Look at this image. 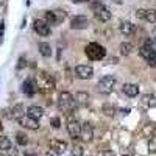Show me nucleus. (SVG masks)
Instances as JSON below:
<instances>
[{"label":"nucleus","instance_id":"f257e3e1","mask_svg":"<svg viewBox=\"0 0 156 156\" xmlns=\"http://www.w3.org/2000/svg\"><path fill=\"white\" fill-rule=\"evenodd\" d=\"M36 84H37V90H41L42 94H51L55 90V87H56L55 80L47 72H39L37 73Z\"/></svg>","mask_w":156,"mask_h":156},{"label":"nucleus","instance_id":"f03ea898","mask_svg":"<svg viewBox=\"0 0 156 156\" xmlns=\"http://www.w3.org/2000/svg\"><path fill=\"white\" fill-rule=\"evenodd\" d=\"M84 51H86V56H87L90 61H100V59H103V58L106 56L105 47H101V45L97 44V42L87 44L86 48H84Z\"/></svg>","mask_w":156,"mask_h":156},{"label":"nucleus","instance_id":"7ed1b4c3","mask_svg":"<svg viewBox=\"0 0 156 156\" xmlns=\"http://www.w3.org/2000/svg\"><path fill=\"white\" fill-rule=\"evenodd\" d=\"M58 106H59V109L64 111V112H72V111L75 109V106H76V100L72 97V94H69V92H66V90H64V92L59 94Z\"/></svg>","mask_w":156,"mask_h":156},{"label":"nucleus","instance_id":"20e7f679","mask_svg":"<svg viewBox=\"0 0 156 156\" xmlns=\"http://www.w3.org/2000/svg\"><path fill=\"white\" fill-rule=\"evenodd\" d=\"M115 83H117V80H115L114 75H105V76H103L101 80L97 83V90H98L100 94L108 95V94H111L112 90H114Z\"/></svg>","mask_w":156,"mask_h":156},{"label":"nucleus","instance_id":"39448f33","mask_svg":"<svg viewBox=\"0 0 156 156\" xmlns=\"http://www.w3.org/2000/svg\"><path fill=\"white\" fill-rule=\"evenodd\" d=\"M139 55L144 58L151 67H156V50L153 48V42H151V41H148L145 45L140 47Z\"/></svg>","mask_w":156,"mask_h":156},{"label":"nucleus","instance_id":"423d86ee","mask_svg":"<svg viewBox=\"0 0 156 156\" xmlns=\"http://www.w3.org/2000/svg\"><path fill=\"white\" fill-rule=\"evenodd\" d=\"M66 14L67 12H64L61 9H55V11H45V22L48 25H56V23H61L64 19H66Z\"/></svg>","mask_w":156,"mask_h":156},{"label":"nucleus","instance_id":"0eeeda50","mask_svg":"<svg viewBox=\"0 0 156 156\" xmlns=\"http://www.w3.org/2000/svg\"><path fill=\"white\" fill-rule=\"evenodd\" d=\"M75 75L80 78V80H89L94 75V69L90 66H86V64H80V66L75 67Z\"/></svg>","mask_w":156,"mask_h":156},{"label":"nucleus","instance_id":"6e6552de","mask_svg":"<svg viewBox=\"0 0 156 156\" xmlns=\"http://www.w3.org/2000/svg\"><path fill=\"white\" fill-rule=\"evenodd\" d=\"M80 139L83 142H90L94 139V126L89 122H84L81 125V133H80Z\"/></svg>","mask_w":156,"mask_h":156},{"label":"nucleus","instance_id":"1a4fd4ad","mask_svg":"<svg viewBox=\"0 0 156 156\" xmlns=\"http://www.w3.org/2000/svg\"><path fill=\"white\" fill-rule=\"evenodd\" d=\"M48 148L55 154H62L64 151H66V148H67V144L64 140H59V139H51L48 142Z\"/></svg>","mask_w":156,"mask_h":156},{"label":"nucleus","instance_id":"9d476101","mask_svg":"<svg viewBox=\"0 0 156 156\" xmlns=\"http://www.w3.org/2000/svg\"><path fill=\"white\" fill-rule=\"evenodd\" d=\"M33 27H34V31L39 34V36H48L50 33H51V30H50V25L45 22V20H34V23H33Z\"/></svg>","mask_w":156,"mask_h":156},{"label":"nucleus","instance_id":"9b49d317","mask_svg":"<svg viewBox=\"0 0 156 156\" xmlns=\"http://www.w3.org/2000/svg\"><path fill=\"white\" fill-rule=\"evenodd\" d=\"M17 122H19L20 126L28 128V129H37V128H39V122H37V119H33V117H30V115H22Z\"/></svg>","mask_w":156,"mask_h":156},{"label":"nucleus","instance_id":"f8f14e48","mask_svg":"<svg viewBox=\"0 0 156 156\" xmlns=\"http://www.w3.org/2000/svg\"><path fill=\"white\" fill-rule=\"evenodd\" d=\"M87 25H89V20L84 16H75L70 20V28L72 30H84V28H87Z\"/></svg>","mask_w":156,"mask_h":156},{"label":"nucleus","instance_id":"ddd939ff","mask_svg":"<svg viewBox=\"0 0 156 156\" xmlns=\"http://www.w3.org/2000/svg\"><path fill=\"white\" fill-rule=\"evenodd\" d=\"M67 133L72 139H76L81 133V125L78 123V120H69L67 123Z\"/></svg>","mask_w":156,"mask_h":156},{"label":"nucleus","instance_id":"4468645a","mask_svg":"<svg viewBox=\"0 0 156 156\" xmlns=\"http://www.w3.org/2000/svg\"><path fill=\"white\" fill-rule=\"evenodd\" d=\"M22 90H23V94H25V95L33 97L34 92L37 90V84H36L33 80H25L23 84H22Z\"/></svg>","mask_w":156,"mask_h":156},{"label":"nucleus","instance_id":"2eb2a0df","mask_svg":"<svg viewBox=\"0 0 156 156\" xmlns=\"http://www.w3.org/2000/svg\"><path fill=\"white\" fill-rule=\"evenodd\" d=\"M122 90H123V94L128 95V97L139 95V86L137 84H133V83H125L123 87H122Z\"/></svg>","mask_w":156,"mask_h":156},{"label":"nucleus","instance_id":"dca6fc26","mask_svg":"<svg viewBox=\"0 0 156 156\" xmlns=\"http://www.w3.org/2000/svg\"><path fill=\"white\" fill-rule=\"evenodd\" d=\"M140 105L144 108H156V95L153 94H145L140 98Z\"/></svg>","mask_w":156,"mask_h":156},{"label":"nucleus","instance_id":"f3484780","mask_svg":"<svg viewBox=\"0 0 156 156\" xmlns=\"http://www.w3.org/2000/svg\"><path fill=\"white\" fill-rule=\"evenodd\" d=\"M120 31H122V34H125V36H131V34H134V31H136V25L125 20V22L120 23Z\"/></svg>","mask_w":156,"mask_h":156},{"label":"nucleus","instance_id":"a211bd4d","mask_svg":"<svg viewBox=\"0 0 156 156\" xmlns=\"http://www.w3.org/2000/svg\"><path fill=\"white\" fill-rule=\"evenodd\" d=\"M27 115H30V117H33V119H41V117L44 115V109L41 108V106H36V105H33V106H28V109H27Z\"/></svg>","mask_w":156,"mask_h":156},{"label":"nucleus","instance_id":"6ab92c4d","mask_svg":"<svg viewBox=\"0 0 156 156\" xmlns=\"http://www.w3.org/2000/svg\"><path fill=\"white\" fill-rule=\"evenodd\" d=\"M23 112H25V108H23V105H16V106H12L11 108V114H9V117H12V119H16V120H19L20 117L23 115Z\"/></svg>","mask_w":156,"mask_h":156},{"label":"nucleus","instance_id":"aec40b11","mask_svg":"<svg viewBox=\"0 0 156 156\" xmlns=\"http://www.w3.org/2000/svg\"><path fill=\"white\" fill-rule=\"evenodd\" d=\"M95 17H97L100 22H108V20H111L112 14H111V11H109L108 8H105V9H101V11L95 12Z\"/></svg>","mask_w":156,"mask_h":156},{"label":"nucleus","instance_id":"412c9836","mask_svg":"<svg viewBox=\"0 0 156 156\" xmlns=\"http://www.w3.org/2000/svg\"><path fill=\"white\" fill-rule=\"evenodd\" d=\"M75 100H76V105L80 106H86L89 103V94L87 92H78L75 95Z\"/></svg>","mask_w":156,"mask_h":156},{"label":"nucleus","instance_id":"4be33fe9","mask_svg":"<svg viewBox=\"0 0 156 156\" xmlns=\"http://www.w3.org/2000/svg\"><path fill=\"white\" fill-rule=\"evenodd\" d=\"M39 51H41V55L45 56V58L51 56V47L47 42H39Z\"/></svg>","mask_w":156,"mask_h":156},{"label":"nucleus","instance_id":"5701e85b","mask_svg":"<svg viewBox=\"0 0 156 156\" xmlns=\"http://www.w3.org/2000/svg\"><path fill=\"white\" fill-rule=\"evenodd\" d=\"M11 147H12V144H11L9 137H6V136H0V150L8 151Z\"/></svg>","mask_w":156,"mask_h":156},{"label":"nucleus","instance_id":"b1692460","mask_svg":"<svg viewBox=\"0 0 156 156\" xmlns=\"http://www.w3.org/2000/svg\"><path fill=\"white\" fill-rule=\"evenodd\" d=\"M131 51H133V44H129V42H122L120 44V53L123 56H128Z\"/></svg>","mask_w":156,"mask_h":156},{"label":"nucleus","instance_id":"393cba45","mask_svg":"<svg viewBox=\"0 0 156 156\" xmlns=\"http://www.w3.org/2000/svg\"><path fill=\"white\" fill-rule=\"evenodd\" d=\"M153 133H154V125H151V123L142 128V136L144 137H153Z\"/></svg>","mask_w":156,"mask_h":156},{"label":"nucleus","instance_id":"a878e982","mask_svg":"<svg viewBox=\"0 0 156 156\" xmlns=\"http://www.w3.org/2000/svg\"><path fill=\"white\" fill-rule=\"evenodd\" d=\"M16 142H17L19 145H27V144H28L27 134H23V133H16Z\"/></svg>","mask_w":156,"mask_h":156},{"label":"nucleus","instance_id":"bb28decb","mask_svg":"<svg viewBox=\"0 0 156 156\" xmlns=\"http://www.w3.org/2000/svg\"><path fill=\"white\" fill-rule=\"evenodd\" d=\"M145 20H148L150 23H154L156 22V9H147Z\"/></svg>","mask_w":156,"mask_h":156},{"label":"nucleus","instance_id":"cd10ccee","mask_svg":"<svg viewBox=\"0 0 156 156\" xmlns=\"http://www.w3.org/2000/svg\"><path fill=\"white\" fill-rule=\"evenodd\" d=\"M105 8L106 6L103 5L101 2H92V3H90V9L94 11V14H95V12H98V11H101V9H105Z\"/></svg>","mask_w":156,"mask_h":156},{"label":"nucleus","instance_id":"c85d7f7f","mask_svg":"<svg viewBox=\"0 0 156 156\" xmlns=\"http://www.w3.org/2000/svg\"><path fill=\"white\" fill-rule=\"evenodd\" d=\"M101 111L105 112L108 117H112V115H114V112H115V108H114V106H111V105H103Z\"/></svg>","mask_w":156,"mask_h":156},{"label":"nucleus","instance_id":"c756f323","mask_svg":"<svg viewBox=\"0 0 156 156\" xmlns=\"http://www.w3.org/2000/svg\"><path fill=\"white\" fill-rule=\"evenodd\" d=\"M84 154V148L81 145H73L72 148V156H83Z\"/></svg>","mask_w":156,"mask_h":156},{"label":"nucleus","instance_id":"7c9ffc66","mask_svg":"<svg viewBox=\"0 0 156 156\" xmlns=\"http://www.w3.org/2000/svg\"><path fill=\"white\" fill-rule=\"evenodd\" d=\"M50 123H51V126H53V128H59V126H61V120H59V117H51Z\"/></svg>","mask_w":156,"mask_h":156},{"label":"nucleus","instance_id":"2f4dec72","mask_svg":"<svg viewBox=\"0 0 156 156\" xmlns=\"http://www.w3.org/2000/svg\"><path fill=\"white\" fill-rule=\"evenodd\" d=\"M151 140H150V151L153 153V151H156V136H153V137H150Z\"/></svg>","mask_w":156,"mask_h":156},{"label":"nucleus","instance_id":"473e14b6","mask_svg":"<svg viewBox=\"0 0 156 156\" xmlns=\"http://www.w3.org/2000/svg\"><path fill=\"white\" fill-rule=\"evenodd\" d=\"M145 14H147V9H137L136 11V16L139 19H145Z\"/></svg>","mask_w":156,"mask_h":156},{"label":"nucleus","instance_id":"72a5a7b5","mask_svg":"<svg viewBox=\"0 0 156 156\" xmlns=\"http://www.w3.org/2000/svg\"><path fill=\"white\" fill-rule=\"evenodd\" d=\"M6 153H8V156H17V153H19V151H17V148H16V147H11Z\"/></svg>","mask_w":156,"mask_h":156},{"label":"nucleus","instance_id":"f704fd0d","mask_svg":"<svg viewBox=\"0 0 156 156\" xmlns=\"http://www.w3.org/2000/svg\"><path fill=\"white\" fill-rule=\"evenodd\" d=\"M23 66H25V59H23V58H20V61H19V66H17V67H19V69H22Z\"/></svg>","mask_w":156,"mask_h":156},{"label":"nucleus","instance_id":"c9c22d12","mask_svg":"<svg viewBox=\"0 0 156 156\" xmlns=\"http://www.w3.org/2000/svg\"><path fill=\"white\" fill-rule=\"evenodd\" d=\"M3 30H5V23L2 22L0 23V37H2V34H3Z\"/></svg>","mask_w":156,"mask_h":156},{"label":"nucleus","instance_id":"e433bc0d","mask_svg":"<svg viewBox=\"0 0 156 156\" xmlns=\"http://www.w3.org/2000/svg\"><path fill=\"white\" fill-rule=\"evenodd\" d=\"M23 156H39V154H36V153H30V151H27Z\"/></svg>","mask_w":156,"mask_h":156},{"label":"nucleus","instance_id":"4c0bfd02","mask_svg":"<svg viewBox=\"0 0 156 156\" xmlns=\"http://www.w3.org/2000/svg\"><path fill=\"white\" fill-rule=\"evenodd\" d=\"M73 3H83V2H87V0H72Z\"/></svg>","mask_w":156,"mask_h":156},{"label":"nucleus","instance_id":"58836bf2","mask_svg":"<svg viewBox=\"0 0 156 156\" xmlns=\"http://www.w3.org/2000/svg\"><path fill=\"white\" fill-rule=\"evenodd\" d=\"M153 45H156V39H154V41H153Z\"/></svg>","mask_w":156,"mask_h":156},{"label":"nucleus","instance_id":"ea45409f","mask_svg":"<svg viewBox=\"0 0 156 156\" xmlns=\"http://www.w3.org/2000/svg\"><path fill=\"white\" fill-rule=\"evenodd\" d=\"M153 33H154V36H156V28H154V30H153Z\"/></svg>","mask_w":156,"mask_h":156},{"label":"nucleus","instance_id":"a19ab883","mask_svg":"<svg viewBox=\"0 0 156 156\" xmlns=\"http://www.w3.org/2000/svg\"><path fill=\"white\" fill-rule=\"evenodd\" d=\"M0 129H2V122H0Z\"/></svg>","mask_w":156,"mask_h":156},{"label":"nucleus","instance_id":"79ce46f5","mask_svg":"<svg viewBox=\"0 0 156 156\" xmlns=\"http://www.w3.org/2000/svg\"><path fill=\"white\" fill-rule=\"evenodd\" d=\"M123 156H126V154H123Z\"/></svg>","mask_w":156,"mask_h":156},{"label":"nucleus","instance_id":"37998d69","mask_svg":"<svg viewBox=\"0 0 156 156\" xmlns=\"http://www.w3.org/2000/svg\"><path fill=\"white\" fill-rule=\"evenodd\" d=\"M0 156H2V154H0Z\"/></svg>","mask_w":156,"mask_h":156}]
</instances>
